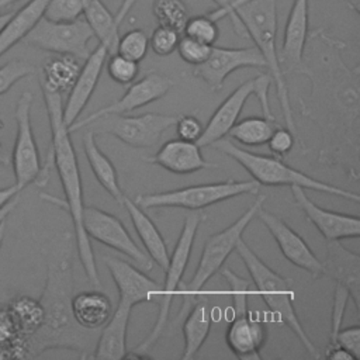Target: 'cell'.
<instances>
[{
	"label": "cell",
	"instance_id": "cell-1",
	"mask_svg": "<svg viewBox=\"0 0 360 360\" xmlns=\"http://www.w3.org/2000/svg\"><path fill=\"white\" fill-rule=\"evenodd\" d=\"M69 232L56 236L46 248V278L39 302L44 309L41 328L27 340L25 356L34 359L52 349L73 350L91 359L100 329L82 328L72 312L75 294L72 248Z\"/></svg>",
	"mask_w": 360,
	"mask_h": 360
},
{
	"label": "cell",
	"instance_id": "cell-2",
	"mask_svg": "<svg viewBox=\"0 0 360 360\" xmlns=\"http://www.w3.org/2000/svg\"><path fill=\"white\" fill-rule=\"evenodd\" d=\"M359 69L343 66L339 80L329 72L328 83L312 79V101L301 103L302 115L321 131L318 162L338 166L353 180L360 177L359 165Z\"/></svg>",
	"mask_w": 360,
	"mask_h": 360
},
{
	"label": "cell",
	"instance_id": "cell-3",
	"mask_svg": "<svg viewBox=\"0 0 360 360\" xmlns=\"http://www.w3.org/2000/svg\"><path fill=\"white\" fill-rule=\"evenodd\" d=\"M41 90H42L44 103L46 107L49 127H51V145H49L46 159L42 163V172L35 184L38 187L46 186L51 169L52 167L56 169L65 198L60 200L58 197L44 194V193H41V198L51 204L59 205L60 208L69 212L73 224V238H75L77 255L83 266V270L89 281L93 285L100 287L101 283L98 277L93 246L90 243V238L87 236L82 222V215L84 208L82 176L79 170L76 150L70 139V132L68 131V127L63 122L62 94L56 91H51L44 87H41Z\"/></svg>",
	"mask_w": 360,
	"mask_h": 360
},
{
	"label": "cell",
	"instance_id": "cell-4",
	"mask_svg": "<svg viewBox=\"0 0 360 360\" xmlns=\"http://www.w3.org/2000/svg\"><path fill=\"white\" fill-rule=\"evenodd\" d=\"M235 14L243 24L248 38H252L255 46L260 51L266 60V68L276 86L281 112L287 128L297 138V125L292 117V107L290 101L287 82L278 63V51L276 45L277 38V0H252L238 6Z\"/></svg>",
	"mask_w": 360,
	"mask_h": 360
},
{
	"label": "cell",
	"instance_id": "cell-5",
	"mask_svg": "<svg viewBox=\"0 0 360 360\" xmlns=\"http://www.w3.org/2000/svg\"><path fill=\"white\" fill-rule=\"evenodd\" d=\"M212 146L218 152L238 162L260 186H301L305 190L326 193L353 202L360 201V195L357 193L311 177L307 173L288 166L283 158L274 155L253 153L236 146V143L226 138L214 142Z\"/></svg>",
	"mask_w": 360,
	"mask_h": 360
},
{
	"label": "cell",
	"instance_id": "cell-6",
	"mask_svg": "<svg viewBox=\"0 0 360 360\" xmlns=\"http://www.w3.org/2000/svg\"><path fill=\"white\" fill-rule=\"evenodd\" d=\"M236 253L245 263L248 273L250 274L256 290L262 295L264 304L269 309L284 322L290 330L298 338L305 352L314 357L319 359L321 353L315 343L308 336L304 325L301 323L295 307H294V291L291 288V280L280 276L271 267H269L249 246L243 239H239L235 248Z\"/></svg>",
	"mask_w": 360,
	"mask_h": 360
},
{
	"label": "cell",
	"instance_id": "cell-7",
	"mask_svg": "<svg viewBox=\"0 0 360 360\" xmlns=\"http://www.w3.org/2000/svg\"><path fill=\"white\" fill-rule=\"evenodd\" d=\"M257 195V200L236 221H233L225 229L210 235V238L205 240L194 276L191 277L190 283L183 288L184 304L177 315V319L188 312V309L191 308V302H194L198 298L200 291L205 287L207 281L222 269L226 259L235 250L236 243L239 239H242L245 229L253 221L259 208L263 207L266 195Z\"/></svg>",
	"mask_w": 360,
	"mask_h": 360
},
{
	"label": "cell",
	"instance_id": "cell-8",
	"mask_svg": "<svg viewBox=\"0 0 360 360\" xmlns=\"http://www.w3.org/2000/svg\"><path fill=\"white\" fill-rule=\"evenodd\" d=\"M260 184L256 180H233L228 179L219 183H207L187 186L176 190L139 194L134 200L142 210L152 208H184L188 211H200L212 204L243 195H257Z\"/></svg>",
	"mask_w": 360,
	"mask_h": 360
},
{
	"label": "cell",
	"instance_id": "cell-9",
	"mask_svg": "<svg viewBox=\"0 0 360 360\" xmlns=\"http://www.w3.org/2000/svg\"><path fill=\"white\" fill-rule=\"evenodd\" d=\"M205 219L204 214H188L184 218L183 222V228L180 232V236L176 242V246L169 257V264L165 270L166 277L165 281L162 284L160 288V304H159V311H158V316L155 321V325L152 328V330L149 332L148 336H145L139 345L136 347H134L132 350L136 352H146L148 349H150L163 335L166 325L169 322V315H170V308L174 300L176 292L180 288V281L183 278V274L186 271V267L188 264L190 260V255L193 250V245H194V239L198 231V226L201 225V222Z\"/></svg>",
	"mask_w": 360,
	"mask_h": 360
},
{
	"label": "cell",
	"instance_id": "cell-10",
	"mask_svg": "<svg viewBox=\"0 0 360 360\" xmlns=\"http://www.w3.org/2000/svg\"><path fill=\"white\" fill-rule=\"evenodd\" d=\"M93 37L94 34L86 20L52 21L42 17L24 37L22 42L42 51L84 60L90 55L89 42Z\"/></svg>",
	"mask_w": 360,
	"mask_h": 360
},
{
	"label": "cell",
	"instance_id": "cell-11",
	"mask_svg": "<svg viewBox=\"0 0 360 360\" xmlns=\"http://www.w3.org/2000/svg\"><path fill=\"white\" fill-rule=\"evenodd\" d=\"M32 100V93L24 91L17 100L14 114L17 132L13 152L10 153V165L13 166L14 186L20 193L30 184H35L42 172V160L31 125Z\"/></svg>",
	"mask_w": 360,
	"mask_h": 360
},
{
	"label": "cell",
	"instance_id": "cell-12",
	"mask_svg": "<svg viewBox=\"0 0 360 360\" xmlns=\"http://www.w3.org/2000/svg\"><path fill=\"white\" fill-rule=\"evenodd\" d=\"M82 222L89 238L122 253L142 270H152L153 260L135 243L124 224L115 215L97 207L84 205Z\"/></svg>",
	"mask_w": 360,
	"mask_h": 360
},
{
	"label": "cell",
	"instance_id": "cell-13",
	"mask_svg": "<svg viewBox=\"0 0 360 360\" xmlns=\"http://www.w3.org/2000/svg\"><path fill=\"white\" fill-rule=\"evenodd\" d=\"M172 87H173V80L170 77L156 72H150L145 75L142 79H139L138 82H134L127 89L125 94L121 98L94 112H90L87 117L82 120H76L68 128V131L72 134L108 115H120L124 112H131L143 105H148L162 98L163 96H166Z\"/></svg>",
	"mask_w": 360,
	"mask_h": 360
},
{
	"label": "cell",
	"instance_id": "cell-14",
	"mask_svg": "<svg viewBox=\"0 0 360 360\" xmlns=\"http://www.w3.org/2000/svg\"><path fill=\"white\" fill-rule=\"evenodd\" d=\"M242 68H266V60L255 45L245 48L212 46L207 60L194 66L193 76L205 82L214 91H219L225 79Z\"/></svg>",
	"mask_w": 360,
	"mask_h": 360
},
{
	"label": "cell",
	"instance_id": "cell-15",
	"mask_svg": "<svg viewBox=\"0 0 360 360\" xmlns=\"http://www.w3.org/2000/svg\"><path fill=\"white\" fill-rule=\"evenodd\" d=\"M256 217L274 238L283 256L295 267L305 270L314 278H322V262L315 256L308 243L278 215L260 207Z\"/></svg>",
	"mask_w": 360,
	"mask_h": 360
},
{
	"label": "cell",
	"instance_id": "cell-16",
	"mask_svg": "<svg viewBox=\"0 0 360 360\" xmlns=\"http://www.w3.org/2000/svg\"><path fill=\"white\" fill-rule=\"evenodd\" d=\"M108 117L112 120L103 132L111 134L121 142L134 148H150L160 141L166 129L176 124L179 115L146 112L136 117H125L121 114Z\"/></svg>",
	"mask_w": 360,
	"mask_h": 360
},
{
	"label": "cell",
	"instance_id": "cell-17",
	"mask_svg": "<svg viewBox=\"0 0 360 360\" xmlns=\"http://www.w3.org/2000/svg\"><path fill=\"white\" fill-rule=\"evenodd\" d=\"M291 194L295 205L305 218L319 231L325 240L356 239L360 236V219L356 215L336 212L315 204L301 186H291Z\"/></svg>",
	"mask_w": 360,
	"mask_h": 360
},
{
	"label": "cell",
	"instance_id": "cell-18",
	"mask_svg": "<svg viewBox=\"0 0 360 360\" xmlns=\"http://www.w3.org/2000/svg\"><path fill=\"white\" fill-rule=\"evenodd\" d=\"M308 0H294L285 28L283 45L278 52V63L283 73H304V53L308 38V20H309Z\"/></svg>",
	"mask_w": 360,
	"mask_h": 360
},
{
	"label": "cell",
	"instance_id": "cell-19",
	"mask_svg": "<svg viewBox=\"0 0 360 360\" xmlns=\"http://www.w3.org/2000/svg\"><path fill=\"white\" fill-rule=\"evenodd\" d=\"M107 56V46L98 44L97 48L90 52V55L84 59V63L82 65L80 72L69 90L68 100L63 104V122L68 128L79 118V115L90 101L97 87Z\"/></svg>",
	"mask_w": 360,
	"mask_h": 360
},
{
	"label": "cell",
	"instance_id": "cell-20",
	"mask_svg": "<svg viewBox=\"0 0 360 360\" xmlns=\"http://www.w3.org/2000/svg\"><path fill=\"white\" fill-rule=\"evenodd\" d=\"M104 264L118 288V301L134 308L136 304L152 301L155 297H159L162 285L148 277L141 269L122 259L111 256L104 257Z\"/></svg>",
	"mask_w": 360,
	"mask_h": 360
},
{
	"label": "cell",
	"instance_id": "cell-21",
	"mask_svg": "<svg viewBox=\"0 0 360 360\" xmlns=\"http://www.w3.org/2000/svg\"><path fill=\"white\" fill-rule=\"evenodd\" d=\"M322 277L332 278L349 291V297L359 316L360 308V255L346 249L340 240L326 242V255L322 262Z\"/></svg>",
	"mask_w": 360,
	"mask_h": 360
},
{
	"label": "cell",
	"instance_id": "cell-22",
	"mask_svg": "<svg viewBox=\"0 0 360 360\" xmlns=\"http://www.w3.org/2000/svg\"><path fill=\"white\" fill-rule=\"evenodd\" d=\"M256 77L239 84L214 111L205 124L201 136L197 141L200 148L211 146L214 142L225 138L238 121L245 103L256 91Z\"/></svg>",
	"mask_w": 360,
	"mask_h": 360
},
{
	"label": "cell",
	"instance_id": "cell-23",
	"mask_svg": "<svg viewBox=\"0 0 360 360\" xmlns=\"http://www.w3.org/2000/svg\"><path fill=\"white\" fill-rule=\"evenodd\" d=\"M148 163L158 165L174 174H190L204 169H215L218 165L208 162L197 142L184 139H170L165 142L160 149L145 159Z\"/></svg>",
	"mask_w": 360,
	"mask_h": 360
},
{
	"label": "cell",
	"instance_id": "cell-24",
	"mask_svg": "<svg viewBox=\"0 0 360 360\" xmlns=\"http://www.w3.org/2000/svg\"><path fill=\"white\" fill-rule=\"evenodd\" d=\"M225 340L229 350L240 360H260V349L266 340L263 323L249 315V311L233 314Z\"/></svg>",
	"mask_w": 360,
	"mask_h": 360
},
{
	"label": "cell",
	"instance_id": "cell-25",
	"mask_svg": "<svg viewBox=\"0 0 360 360\" xmlns=\"http://www.w3.org/2000/svg\"><path fill=\"white\" fill-rule=\"evenodd\" d=\"M132 307L118 301L115 311L100 328L97 343L91 359L120 360L124 359L127 349V332Z\"/></svg>",
	"mask_w": 360,
	"mask_h": 360
},
{
	"label": "cell",
	"instance_id": "cell-26",
	"mask_svg": "<svg viewBox=\"0 0 360 360\" xmlns=\"http://www.w3.org/2000/svg\"><path fill=\"white\" fill-rule=\"evenodd\" d=\"M122 207L127 210L131 222L134 225L135 232L138 233V238L141 239L145 252L148 256L156 263L163 271L166 270L169 264V250L167 245L158 229V226L153 224V221L145 214V210H142L134 200L124 195Z\"/></svg>",
	"mask_w": 360,
	"mask_h": 360
},
{
	"label": "cell",
	"instance_id": "cell-27",
	"mask_svg": "<svg viewBox=\"0 0 360 360\" xmlns=\"http://www.w3.org/2000/svg\"><path fill=\"white\" fill-rule=\"evenodd\" d=\"M184 316L186 318L181 328L184 349L181 353V359L191 360L195 357L211 330L212 308L210 300L207 297L198 295V298L193 304V308H190Z\"/></svg>",
	"mask_w": 360,
	"mask_h": 360
},
{
	"label": "cell",
	"instance_id": "cell-28",
	"mask_svg": "<svg viewBox=\"0 0 360 360\" xmlns=\"http://www.w3.org/2000/svg\"><path fill=\"white\" fill-rule=\"evenodd\" d=\"M83 149L90 169L98 184L122 207L124 191L118 183V174L112 162L98 148L96 142V131L90 129L83 135Z\"/></svg>",
	"mask_w": 360,
	"mask_h": 360
},
{
	"label": "cell",
	"instance_id": "cell-29",
	"mask_svg": "<svg viewBox=\"0 0 360 360\" xmlns=\"http://www.w3.org/2000/svg\"><path fill=\"white\" fill-rule=\"evenodd\" d=\"M49 1L51 0H30L24 7L13 13L7 24L0 31V56L24 39V37L44 17Z\"/></svg>",
	"mask_w": 360,
	"mask_h": 360
},
{
	"label": "cell",
	"instance_id": "cell-30",
	"mask_svg": "<svg viewBox=\"0 0 360 360\" xmlns=\"http://www.w3.org/2000/svg\"><path fill=\"white\" fill-rule=\"evenodd\" d=\"M72 312L84 329H100L112 314L111 300L101 291H80L72 297Z\"/></svg>",
	"mask_w": 360,
	"mask_h": 360
},
{
	"label": "cell",
	"instance_id": "cell-31",
	"mask_svg": "<svg viewBox=\"0 0 360 360\" xmlns=\"http://www.w3.org/2000/svg\"><path fill=\"white\" fill-rule=\"evenodd\" d=\"M82 63L80 59L70 55H59L48 59L42 66L39 86L51 91L63 94L73 86Z\"/></svg>",
	"mask_w": 360,
	"mask_h": 360
},
{
	"label": "cell",
	"instance_id": "cell-32",
	"mask_svg": "<svg viewBox=\"0 0 360 360\" xmlns=\"http://www.w3.org/2000/svg\"><path fill=\"white\" fill-rule=\"evenodd\" d=\"M83 14L94 37L98 39L100 44L107 46L108 55L115 53L121 25L115 21L114 14L105 7L101 0H91L84 8Z\"/></svg>",
	"mask_w": 360,
	"mask_h": 360
},
{
	"label": "cell",
	"instance_id": "cell-33",
	"mask_svg": "<svg viewBox=\"0 0 360 360\" xmlns=\"http://www.w3.org/2000/svg\"><path fill=\"white\" fill-rule=\"evenodd\" d=\"M7 307L18 335L27 345V340L41 328L44 322V309L39 300L20 294L13 297L7 302Z\"/></svg>",
	"mask_w": 360,
	"mask_h": 360
},
{
	"label": "cell",
	"instance_id": "cell-34",
	"mask_svg": "<svg viewBox=\"0 0 360 360\" xmlns=\"http://www.w3.org/2000/svg\"><path fill=\"white\" fill-rule=\"evenodd\" d=\"M276 127V122L266 117H248L242 121H236L228 135L240 145L262 146L269 141Z\"/></svg>",
	"mask_w": 360,
	"mask_h": 360
},
{
	"label": "cell",
	"instance_id": "cell-35",
	"mask_svg": "<svg viewBox=\"0 0 360 360\" xmlns=\"http://www.w3.org/2000/svg\"><path fill=\"white\" fill-rule=\"evenodd\" d=\"M0 359H25V343L4 302H0Z\"/></svg>",
	"mask_w": 360,
	"mask_h": 360
},
{
	"label": "cell",
	"instance_id": "cell-36",
	"mask_svg": "<svg viewBox=\"0 0 360 360\" xmlns=\"http://www.w3.org/2000/svg\"><path fill=\"white\" fill-rule=\"evenodd\" d=\"M152 11L159 25L170 27L180 34L190 18L188 8L183 0H155Z\"/></svg>",
	"mask_w": 360,
	"mask_h": 360
},
{
	"label": "cell",
	"instance_id": "cell-37",
	"mask_svg": "<svg viewBox=\"0 0 360 360\" xmlns=\"http://www.w3.org/2000/svg\"><path fill=\"white\" fill-rule=\"evenodd\" d=\"M148 48H149V37L143 30L135 28V30H129L128 32H125L118 38L115 52L139 63L146 56Z\"/></svg>",
	"mask_w": 360,
	"mask_h": 360
},
{
	"label": "cell",
	"instance_id": "cell-38",
	"mask_svg": "<svg viewBox=\"0 0 360 360\" xmlns=\"http://www.w3.org/2000/svg\"><path fill=\"white\" fill-rule=\"evenodd\" d=\"M183 32H184V35H187L195 41H200L202 44H207V45H214L219 35L217 21L210 18L207 14L188 18L184 25Z\"/></svg>",
	"mask_w": 360,
	"mask_h": 360
},
{
	"label": "cell",
	"instance_id": "cell-39",
	"mask_svg": "<svg viewBox=\"0 0 360 360\" xmlns=\"http://www.w3.org/2000/svg\"><path fill=\"white\" fill-rule=\"evenodd\" d=\"M91 0H51L44 17L52 21H72L79 18Z\"/></svg>",
	"mask_w": 360,
	"mask_h": 360
},
{
	"label": "cell",
	"instance_id": "cell-40",
	"mask_svg": "<svg viewBox=\"0 0 360 360\" xmlns=\"http://www.w3.org/2000/svg\"><path fill=\"white\" fill-rule=\"evenodd\" d=\"M222 277L229 285L231 291V298H232V307H233V314L239 312H246L249 311L248 308V298H249V281L238 274H235L231 269L225 267L219 270Z\"/></svg>",
	"mask_w": 360,
	"mask_h": 360
},
{
	"label": "cell",
	"instance_id": "cell-41",
	"mask_svg": "<svg viewBox=\"0 0 360 360\" xmlns=\"http://www.w3.org/2000/svg\"><path fill=\"white\" fill-rule=\"evenodd\" d=\"M108 60L107 62V72L110 75V77L120 84H129L132 83L139 72L138 68V62L131 60L120 53H112L108 55Z\"/></svg>",
	"mask_w": 360,
	"mask_h": 360
},
{
	"label": "cell",
	"instance_id": "cell-42",
	"mask_svg": "<svg viewBox=\"0 0 360 360\" xmlns=\"http://www.w3.org/2000/svg\"><path fill=\"white\" fill-rule=\"evenodd\" d=\"M180 41V32L165 25H158L150 38L149 46L158 56H167L177 49V44Z\"/></svg>",
	"mask_w": 360,
	"mask_h": 360
},
{
	"label": "cell",
	"instance_id": "cell-43",
	"mask_svg": "<svg viewBox=\"0 0 360 360\" xmlns=\"http://www.w3.org/2000/svg\"><path fill=\"white\" fill-rule=\"evenodd\" d=\"M32 73V65L25 60H10L0 66V96L6 94L17 82Z\"/></svg>",
	"mask_w": 360,
	"mask_h": 360
},
{
	"label": "cell",
	"instance_id": "cell-44",
	"mask_svg": "<svg viewBox=\"0 0 360 360\" xmlns=\"http://www.w3.org/2000/svg\"><path fill=\"white\" fill-rule=\"evenodd\" d=\"M212 45L202 44L200 41H195L187 35L180 37V41L177 44V51L180 58L193 66H198L207 60L210 56Z\"/></svg>",
	"mask_w": 360,
	"mask_h": 360
},
{
	"label": "cell",
	"instance_id": "cell-45",
	"mask_svg": "<svg viewBox=\"0 0 360 360\" xmlns=\"http://www.w3.org/2000/svg\"><path fill=\"white\" fill-rule=\"evenodd\" d=\"M350 300L349 297V291L340 285L336 284L335 285V292H333V304H332V315H330V332H329V343H332L335 340L336 333L339 332L340 326H342V321H343V315L346 311V305L347 301ZM328 343V345H329Z\"/></svg>",
	"mask_w": 360,
	"mask_h": 360
},
{
	"label": "cell",
	"instance_id": "cell-46",
	"mask_svg": "<svg viewBox=\"0 0 360 360\" xmlns=\"http://www.w3.org/2000/svg\"><path fill=\"white\" fill-rule=\"evenodd\" d=\"M266 143L269 145L271 155L284 158L292 150V146L295 143V135L288 128L276 127Z\"/></svg>",
	"mask_w": 360,
	"mask_h": 360
},
{
	"label": "cell",
	"instance_id": "cell-47",
	"mask_svg": "<svg viewBox=\"0 0 360 360\" xmlns=\"http://www.w3.org/2000/svg\"><path fill=\"white\" fill-rule=\"evenodd\" d=\"M330 345H339L340 347L346 349L354 360L360 359V328L359 325H353L345 329H339V332L335 336V340Z\"/></svg>",
	"mask_w": 360,
	"mask_h": 360
},
{
	"label": "cell",
	"instance_id": "cell-48",
	"mask_svg": "<svg viewBox=\"0 0 360 360\" xmlns=\"http://www.w3.org/2000/svg\"><path fill=\"white\" fill-rule=\"evenodd\" d=\"M174 125H176L177 136L180 139L190 141V142H197L204 129L201 121L197 117L188 115V114L179 115Z\"/></svg>",
	"mask_w": 360,
	"mask_h": 360
},
{
	"label": "cell",
	"instance_id": "cell-49",
	"mask_svg": "<svg viewBox=\"0 0 360 360\" xmlns=\"http://www.w3.org/2000/svg\"><path fill=\"white\" fill-rule=\"evenodd\" d=\"M256 91L253 96H256L260 110L263 112V117L273 120L274 121V115L270 110V101H269V89L273 83V79L269 73H262L259 76H256Z\"/></svg>",
	"mask_w": 360,
	"mask_h": 360
},
{
	"label": "cell",
	"instance_id": "cell-50",
	"mask_svg": "<svg viewBox=\"0 0 360 360\" xmlns=\"http://www.w3.org/2000/svg\"><path fill=\"white\" fill-rule=\"evenodd\" d=\"M248 1H252V0H231L229 4H228V7L225 8V11L221 14V18L229 17V20H231V22H232V25H233V31L236 32V35H239V37H242V38H248V32H246L243 24L240 22L239 17L235 14L233 10H235L238 6H240V4H243V3H248ZM221 18H219V20H221Z\"/></svg>",
	"mask_w": 360,
	"mask_h": 360
},
{
	"label": "cell",
	"instance_id": "cell-51",
	"mask_svg": "<svg viewBox=\"0 0 360 360\" xmlns=\"http://www.w3.org/2000/svg\"><path fill=\"white\" fill-rule=\"evenodd\" d=\"M328 359L330 360H354L353 356L339 345H330L326 347V354Z\"/></svg>",
	"mask_w": 360,
	"mask_h": 360
},
{
	"label": "cell",
	"instance_id": "cell-52",
	"mask_svg": "<svg viewBox=\"0 0 360 360\" xmlns=\"http://www.w3.org/2000/svg\"><path fill=\"white\" fill-rule=\"evenodd\" d=\"M20 194V191L17 190V187L13 184V186H8V187H4V188H0V210L7 204L10 202L14 197H17Z\"/></svg>",
	"mask_w": 360,
	"mask_h": 360
},
{
	"label": "cell",
	"instance_id": "cell-53",
	"mask_svg": "<svg viewBox=\"0 0 360 360\" xmlns=\"http://www.w3.org/2000/svg\"><path fill=\"white\" fill-rule=\"evenodd\" d=\"M212 1H215V3L218 4V8H215V10L210 11V13H207V15H208L210 18H212L214 21H218V20L221 18V14L225 11V8L228 7V4H229L231 0H212Z\"/></svg>",
	"mask_w": 360,
	"mask_h": 360
},
{
	"label": "cell",
	"instance_id": "cell-54",
	"mask_svg": "<svg viewBox=\"0 0 360 360\" xmlns=\"http://www.w3.org/2000/svg\"><path fill=\"white\" fill-rule=\"evenodd\" d=\"M18 201H20V198H18V195H17V197H14L10 202H7V204L0 210V224L7 219V217L11 214V211L17 207Z\"/></svg>",
	"mask_w": 360,
	"mask_h": 360
},
{
	"label": "cell",
	"instance_id": "cell-55",
	"mask_svg": "<svg viewBox=\"0 0 360 360\" xmlns=\"http://www.w3.org/2000/svg\"><path fill=\"white\" fill-rule=\"evenodd\" d=\"M8 165H10V153L0 143V166H8Z\"/></svg>",
	"mask_w": 360,
	"mask_h": 360
},
{
	"label": "cell",
	"instance_id": "cell-56",
	"mask_svg": "<svg viewBox=\"0 0 360 360\" xmlns=\"http://www.w3.org/2000/svg\"><path fill=\"white\" fill-rule=\"evenodd\" d=\"M14 11H7V13H0V31L3 30V27L7 24V21L10 20V17L13 15Z\"/></svg>",
	"mask_w": 360,
	"mask_h": 360
},
{
	"label": "cell",
	"instance_id": "cell-57",
	"mask_svg": "<svg viewBox=\"0 0 360 360\" xmlns=\"http://www.w3.org/2000/svg\"><path fill=\"white\" fill-rule=\"evenodd\" d=\"M347 4L353 11H356L357 14L360 13V0H349Z\"/></svg>",
	"mask_w": 360,
	"mask_h": 360
},
{
	"label": "cell",
	"instance_id": "cell-58",
	"mask_svg": "<svg viewBox=\"0 0 360 360\" xmlns=\"http://www.w3.org/2000/svg\"><path fill=\"white\" fill-rule=\"evenodd\" d=\"M4 235H6V221H3L0 224V250H1V245L4 240Z\"/></svg>",
	"mask_w": 360,
	"mask_h": 360
},
{
	"label": "cell",
	"instance_id": "cell-59",
	"mask_svg": "<svg viewBox=\"0 0 360 360\" xmlns=\"http://www.w3.org/2000/svg\"><path fill=\"white\" fill-rule=\"evenodd\" d=\"M14 1H17V0H0V10H3L4 7H7L8 4L14 3Z\"/></svg>",
	"mask_w": 360,
	"mask_h": 360
}]
</instances>
